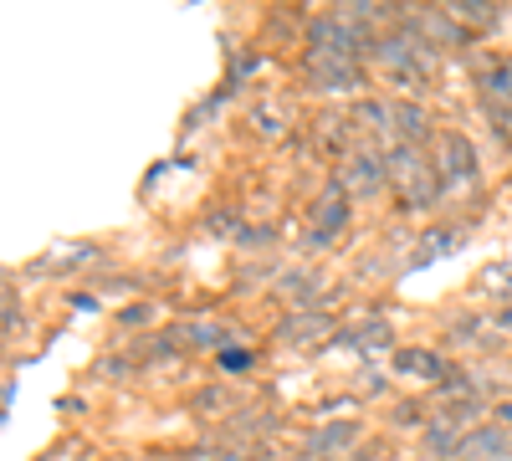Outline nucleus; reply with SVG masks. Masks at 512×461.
I'll use <instances>...</instances> for the list:
<instances>
[{"label": "nucleus", "instance_id": "nucleus-1", "mask_svg": "<svg viewBox=\"0 0 512 461\" xmlns=\"http://www.w3.org/2000/svg\"><path fill=\"white\" fill-rule=\"evenodd\" d=\"M461 456L466 461H502V456H512V441L502 431H477V436H466Z\"/></svg>", "mask_w": 512, "mask_h": 461}, {"label": "nucleus", "instance_id": "nucleus-2", "mask_svg": "<svg viewBox=\"0 0 512 461\" xmlns=\"http://www.w3.org/2000/svg\"><path fill=\"white\" fill-rule=\"evenodd\" d=\"M446 154H451V175H472V170H477V159L466 154L461 139H446Z\"/></svg>", "mask_w": 512, "mask_h": 461}, {"label": "nucleus", "instance_id": "nucleus-3", "mask_svg": "<svg viewBox=\"0 0 512 461\" xmlns=\"http://www.w3.org/2000/svg\"><path fill=\"white\" fill-rule=\"evenodd\" d=\"M400 369H410V374H436L441 364H436L431 354H415V349H410V354H400Z\"/></svg>", "mask_w": 512, "mask_h": 461}, {"label": "nucleus", "instance_id": "nucleus-4", "mask_svg": "<svg viewBox=\"0 0 512 461\" xmlns=\"http://www.w3.org/2000/svg\"><path fill=\"white\" fill-rule=\"evenodd\" d=\"M400 123H405V134H410V139H420V134H425V118H420L415 108H400Z\"/></svg>", "mask_w": 512, "mask_h": 461}]
</instances>
